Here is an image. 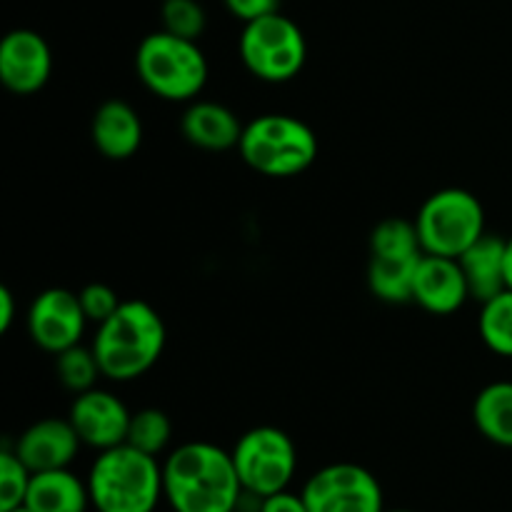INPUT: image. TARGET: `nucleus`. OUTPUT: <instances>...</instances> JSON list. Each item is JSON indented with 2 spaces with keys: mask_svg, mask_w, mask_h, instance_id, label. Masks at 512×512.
Here are the masks:
<instances>
[{
  "mask_svg": "<svg viewBox=\"0 0 512 512\" xmlns=\"http://www.w3.org/2000/svg\"><path fill=\"white\" fill-rule=\"evenodd\" d=\"M458 260L465 280H468L470 300L488 303L490 298L508 290V280H505V240L500 235L485 233Z\"/></svg>",
  "mask_w": 512,
  "mask_h": 512,
  "instance_id": "f3484780",
  "label": "nucleus"
},
{
  "mask_svg": "<svg viewBox=\"0 0 512 512\" xmlns=\"http://www.w3.org/2000/svg\"><path fill=\"white\" fill-rule=\"evenodd\" d=\"M228 13L233 18L243 20V23H250V20H258L263 15L278 13L280 0H223Z\"/></svg>",
  "mask_w": 512,
  "mask_h": 512,
  "instance_id": "cd10ccee",
  "label": "nucleus"
},
{
  "mask_svg": "<svg viewBox=\"0 0 512 512\" xmlns=\"http://www.w3.org/2000/svg\"><path fill=\"white\" fill-rule=\"evenodd\" d=\"M80 445L83 440L75 433L70 420L45 418L23 430L13 450L30 473H48V470L68 468L78 455Z\"/></svg>",
  "mask_w": 512,
  "mask_h": 512,
  "instance_id": "ddd939ff",
  "label": "nucleus"
},
{
  "mask_svg": "<svg viewBox=\"0 0 512 512\" xmlns=\"http://www.w3.org/2000/svg\"><path fill=\"white\" fill-rule=\"evenodd\" d=\"M85 310L78 293L65 288H48L28 308V335L45 353H63L80 343L85 333Z\"/></svg>",
  "mask_w": 512,
  "mask_h": 512,
  "instance_id": "9d476101",
  "label": "nucleus"
},
{
  "mask_svg": "<svg viewBox=\"0 0 512 512\" xmlns=\"http://www.w3.org/2000/svg\"><path fill=\"white\" fill-rule=\"evenodd\" d=\"M55 375L63 383V388L75 395L93 390L98 375H103L98 358L93 353V345L85 348V345L78 343L55 355Z\"/></svg>",
  "mask_w": 512,
  "mask_h": 512,
  "instance_id": "5701e85b",
  "label": "nucleus"
},
{
  "mask_svg": "<svg viewBox=\"0 0 512 512\" xmlns=\"http://www.w3.org/2000/svg\"><path fill=\"white\" fill-rule=\"evenodd\" d=\"M160 18L163 30L185 40H198L208 25V15L198 0H163Z\"/></svg>",
  "mask_w": 512,
  "mask_h": 512,
  "instance_id": "a878e982",
  "label": "nucleus"
},
{
  "mask_svg": "<svg viewBox=\"0 0 512 512\" xmlns=\"http://www.w3.org/2000/svg\"><path fill=\"white\" fill-rule=\"evenodd\" d=\"M8 512H33L28 508V505H18V508H13V510H8Z\"/></svg>",
  "mask_w": 512,
  "mask_h": 512,
  "instance_id": "2f4dec72",
  "label": "nucleus"
},
{
  "mask_svg": "<svg viewBox=\"0 0 512 512\" xmlns=\"http://www.w3.org/2000/svg\"><path fill=\"white\" fill-rule=\"evenodd\" d=\"M130 415L133 413L125 408L118 395L93 388L75 395L68 420L73 423L83 445L103 453V450L118 448L128 440Z\"/></svg>",
  "mask_w": 512,
  "mask_h": 512,
  "instance_id": "f8f14e48",
  "label": "nucleus"
},
{
  "mask_svg": "<svg viewBox=\"0 0 512 512\" xmlns=\"http://www.w3.org/2000/svg\"><path fill=\"white\" fill-rule=\"evenodd\" d=\"M163 498L173 512H238L243 498L233 455L213 443H185L163 463Z\"/></svg>",
  "mask_w": 512,
  "mask_h": 512,
  "instance_id": "f257e3e1",
  "label": "nucleus"
},
{
  "mask_svg": "<svg viewBox=\"0 0 512 512\" xmlns=\"http://www.w3.org/2000/svg\"><path fill=\"white\" fill-rule=\"evenodd\" d=\"M135 73L153 95L170 103H185L203 93L210 70L198 40L158 30L140 40L135 50Z\"/></svg>",
  "mask_w": 512,
  "mask_h": 512,
  "instance_id": "20e7f679",
  "label": "nucleus"
},
{
  "mask_svg": "<svg viewBox=\"0 0 512 512\" xmlns=\"http://www.w3.org/2000/svg\"><path fill=\"white\" fill-rule=\"evenodd\" d=\"M260 512H310L308 505H305L303 495H295L283 490V493H275L270 498H263V505H260Z\"/></svg>",
  "mask_w": 512,
  "mask_h": 512,
  "instance_id": "c85d7f7f",
  "label": "nucleus"
},
{
  "mask_svg": "<svg viewBox=\"0 0 512 512\" xmlns=\"http://www.w3.org/2000/svg\"><path fill=\"white\" fill-rule=\"evenodd\" d=\"M470 300L468 280L458 258L425 255L415 273L413 303L433 315H453Z\"/></svg>",
  "mask_w": 512,
  "mask_h": 512,
  "instance_id": "4468645a",
  "label": "nucleus"
},
{
  "mask_svg": "<svg viewBox=\"0 0 512 512\" xmlns=\"http://www.w3.org/2000/svg\"><path fill=\"white\" fill-rule=\"evenodd\" d=\"M90 138L108 160H128L143 145V120L125 100H105L93 115Z\"/></svg>",
  "mask_w": 512,
  "mask_h": 512,
  "instance_id": "2eb2a0df",
  "label": "nucleus"
},
{
  "mask_svg": "<svg viewBox=\"0 0 512 512\" xmlns=\"http://www.w3.org/2000/svg\"><path fill=\"white\" fill-rule=\"evenodd\" d=\"M238 50L245 68L265 83H288L308 60L303 30L280 10L245 23Z\"/></svg>",
  "mask_w": 512,
  "mask_h": 512,
  "instance_id": "0eeeda50",
  "label": "nucleus"
},
{
  "mask_svg": "<svg viewBox=\"0 0 512 512\" xmlns=\"http://www.w3.org/2000/svg\"><path fill=\"white\" fill-rule=\"evenodd\" d=\"M78 298H80V305H83L88 323H95V325L105 323V320L120 308V303H123V300L118 298V293L105 283L85 285V288L78 293Z\"/></svg>",
  "mask_w": 512,
  "mask_h": 512,
  "instance_id": "bb28decb",
  "label": "nucleus"
},
{
  "mask_svg": "<svg viewBox=\"0 0 512 512\" xmlns=\"http://www.w3.org/2000/svg\"><path fill=\"white\" fill-rule=\"evenodd\" d=\"M415 228L425 255L460 258L485 235V208L470 190L443 188L420 205Z\"/></svg>",
  "mask_w": 512,
  "mask_h": 512,
  "instance_id": "423d86ee",
  "label": "nucleus"
},
{
  "mask_svg": "<svg viewBox=\"0 0 512 512\" xmlns=\"http://www.w3.org/2000/svg\"><path fill=\"white\" fill-rule=\"evenodd\" d=\"M473 423L485 440L512 448V383L498 380L485 385L473 403Z\"/></svg>",
  "mask_w": 512,
  "mask_h": 512,
  "instance_id": "6ab92c4d",
  "label": "nucleus"
},
{
  "mask_svg": "<svg viewBox=\"0 0 512 512\" xmlns=\"http://www.w3.org/2000/svg\"><path fill=\"white\" fill-rule=\"evenodd\" d=\"M243 128L238 115L228 108V105L213 103V100H198L190 105L180 120V130H183L185 140L193 143L195 148L220 150L238 148L240 138H243Z\"/></svg>",
  "mask_w": 512,
  "mask_h": 512,
  "instance_id": "dca6fc26",
  "label": "nucleus"
},
{
  "mask_svg": "<svg viewBox=\"0 0 512 512\" xmlns=\"http://www.w3.org/2000/svg\"><path fill=\"white\" fill-rule=\"evenodd\" d=\"M233 455L240 485L245 493L270 498L275 493L288 490L298 470V453L285 430L273 425H260L240 435Z\"/></svg>",
  "mask_w": 512,
  "mask_h": 512,
  "instance_id": "6e6552de",
  "label": "nucleus"
},
{
  "mask_svg": "<svg viewBox=\"0 0 512 512\" xmlns=\"http://www.w3.org/2000/svg\"><path fill=\"white\" fill-rule=\"evenodd\" d=\"M420 258L423 255H413V258H375L370 255V293L390 305L413 303L415 273H418Z\"/></svg>",
  "mask_w": 512,
  "mask_h": 512,
  "instance_id": "aec40b11",
  "label": "nucleus"
},
{
  "mask_svg": "<svg viewBox=\"0 0 512 512\" xmlns=\"http://www.w3.org/2000/svg\"><path fill=\"white\" fill-rule=\"evenodd\" d=\"M53 73L48 40L30 28L10 30L0 40V80L15 95H33L45 88Z\"/></svg>",
  "mask_w": 512,
  "mask_h": 512,
  "instance_id": "9b49d317",
  "label": "nucleus"
},
{
  "mask_svg": "<svg viewBox=\"0 0 512 512\" xmlns=\"http://www.w3.org/2000/svg\"><path fill=\"white\" fill-rule=\"evenodd\" d=\"M240 158L255 173L268 178H293L305 173L318 158V138L300 118L268 113L250 120L238 143Z\"/></svg>",
  "mask_w": 512,
  "mask_h": 512,
  "instance_id": "39448f33",
  "label": "nucleus"
},
{
  "mask_svg": "<svg viewBox=\"0 0 512 512\" xmlns=\"http://www.w3.org/2000/svg\"><path fill=\"white\" fill-rule=\"evenodd\" d=\"M30 480H33V473L25 468V463L15 455V450L5 445L0 450V512L25 505Z\"/></svg>",
  "mask_w": 512,
  "mask_h": 512,
  "instance_id": "393cba45",
  "label": "nucleus"
},
{
  "mask_svg": "<svg viewBox=\"0 0 512 512\" xmlns=\"http://www.w3.org/2000/svg\"><path fill=\"white\" fill-rule=\"evenodd\" d=\"M505 280H508V288L512 290V235L505 240Z\"/></svg>",
  "mask_w": 512,
  "mask_h": 512,
  "instance_id": "7c9ffc66",
  "label": "nucleus"
},
{
  "mask_svg": "<svg viewBox=\"0 0 512 512\" xmlns=\"http://www.w3.org/2000/svg\"><path fill=\"white\" fill-rule=\"evenodd\" d=\"M88 490L98 512H155L163 498V465L123 443L95 458Z\"/></svg>",
  "mask_w": 512,
  "mask_h": 512,
  "instance_id": "7ed1b4c3",
  "label": "nucleus"
},
{
  "mask_svg": "<svg viewBox=\"0 0 512 512\" xmlns=\"http://www.w3.org/2000/svg\"><path fill=\"white\" fill-rule=\"evenodd\" d=\"M170 438H173V423L160 408H143L130 415L128 440L125 443L138 448L140 453L158 458L168 448Z\"/></svg>",
  "mask_w": 512,
  "mask_h": 512,
  "instance_id": "b1692460",
  "label": "nucleus"
},
{
  "mask_svg": "<svg viewBox=\"0 0 512 512\" xmlns=\"http://www.w3.org/2000/svg\"><path fill=\"white\" fill-rule=\"evenodd\" d=\"M480 338L485 348L495 355L512 358V290H503L500 295L483 303L478 320Z\"/></svg>",
  "mask_w": 512,
  "mask_h": 512,
  "instance_id": "412c9836",
  "label": "nucleus"
},
{
  "mask_svg": "<svg viewBox=\"0 0 512 512\" xmlns=\"http://www.w3.org/2000/svg\"><path fill=\"white\" fill-rule=\"evenodd\" d=\"M385 512H415V510H405V508H400V510H385Z\"/></svg>",
  "mask_w": 512,
  "mask_h": 512,
  "instance_id": "473e14b6",
  "label": "nucleus"
},
{
  "mask_svg": "<svg viewBox=\"0 0 512 512\" xmlns=\"http://www.w3.org/2000/svg\"><path fill=\"white\" fill-rule=\"evenodd\" d=\"M168 340L163 318L145 300H123L105 323L98 325L93 353L108 380H138L160 360Z\"/></svg>",
  "mask_w": 512,
  "mask_h": 512,
  "instance_id": "f03ea898",
  "label": "nucleus"
},
{
  "mask_svg": "<svg viewBox=\"0 0 512 512\" xmlns=\"http://www.w3.org/2000/svg\"><path fill=\"white\" fill-rule=\"evenodd\" d=\"M25 505L33 512H88L93 508L88 480L83 483L68 468L33 473Z\"/></svg>",
  "mask_w": 512,
  "mask_h": 512,
  "instance_id": "a211bd4d",
  "label": "nucleus"
},
{
  "mask_svg": "<svg viewBox=\"0 0 512 512\" xmlns=\"http://www.w3.org/2000/svg\"><path fill=\"white\" fill-rule=\"evenodd\" d=\"M370 255H375V258H413V255H423L415 220L410 223V220L403 218H388L375 225L373 235H370Z\"/></svg>",
  "mask_w": 512,
  "mask_h": 512,
  "instance_id": "4be33fe9",
  "label": "nucleus"
},
{
  "mask_svg": "<svg viewBox=\"0 0 512 512\" xmlns=\"http://www.w3.org/2000/svg\"><path fill=\"white\" fill-rule=\"evenodd\" d=\"M15 320V295L10 288H0V333H8Z\"/></svg>",
  "mask_w": 512,
  "mask_h": 512,
  "instance_id": "c756f323",
  "label": "nucleus"
},
{
  "mask_svg": "<svg viewBox=\"0 0 512 512\" xmlns=\"http://www.w3.org/2000/svg\"><path fill=\"white\" fill-rule=\"evenodd\" d=\"M300 495L310 512H385L378 478L355 463L325 465L305 483Z\"/></svg>",
  "mask_w": 512,
  "mask_h": 512,
  "instance_id": "1a4fd4ad",
  "label": "nucleus"
}]
</instances>
